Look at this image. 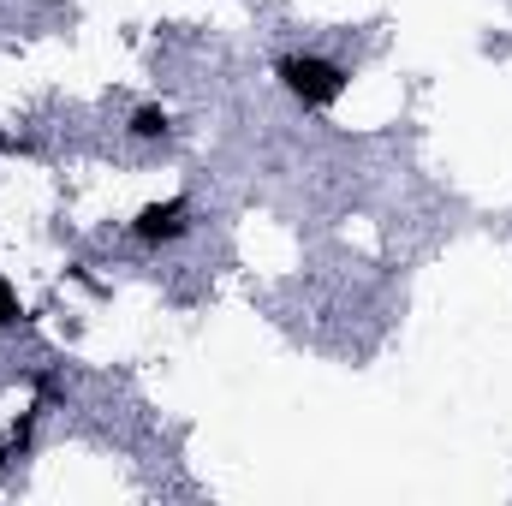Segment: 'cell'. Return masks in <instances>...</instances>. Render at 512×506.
<instances>
[{
  "label": "cell",
  "instance_id": "7a4b0ae2",
  "mask_svg": "<svg viewBox=\"0 0 512 506\" xmlns=\"http://www.w3.org/2000/svg\"><path fill=\"white\" fill-rule=\"evenodd\" d=\"M185 233H191V203H185V197L149 203V209H137V221H131V239H137V245H173V239H185Z\"/></svg>",
  "mask_w": 512,
  "mask_h": 506
},
{
  "label": "cell",
  "instance_id": "3957f363",
  "mask_svg": "<svg viewBox=\"0 0 512 506\" xmlns=\"http://www.w3.org/2000/svg\"><path fill=\"white\" fill-rule=\"evenodd\" d=\"M173 120H167V108H137L131 114V137H143V143H155V137H167Z\"/></svg>",
  "mask_w": 512,
  "mask_h": 506
},
{
  "label": "cell",
  "instance_id": "277c9868",
  "mask_svg": "<svg viewBox=\"0 0 512 506\" xmlns=\"http://www.w3.org/2000/svg\"><path fill=\"white\" fill-rule=\"evenodd\" d=\"M12 322H18V292L0 280V328H12Z\"/></svg>",
  "mask_w": 512,
  "mask_h": 506
},
{
  "label": "cell",
  "instance_id": "6da1fadb",
  "mask_svg": "<svg viewBox=\"0 0 512 506\" xmlns=\"http://www.w3.org/2000/svg\"><path fill=\"white\" fill-rule=\"evenodd\" d=\"M274 78H280V90H286L292 102H304V108H328V102H340V90H346V66L328 60V54H280V60H274Z\"/></svg>",
  "mask_w": 512,
  "mask_h": 506
}]
</instances>
